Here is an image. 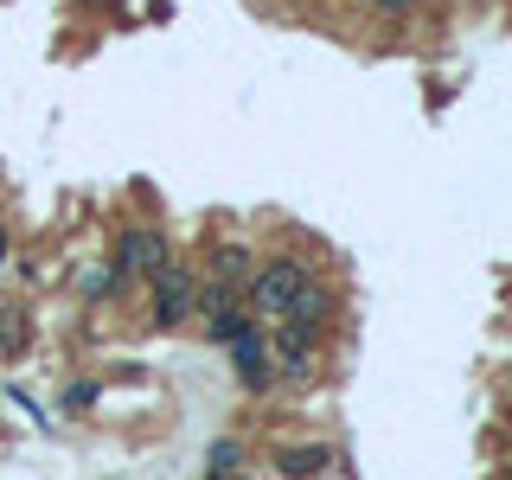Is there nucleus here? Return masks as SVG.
<instances>
[{
    "label": "nucleus",
    "instance_id": "nucleus-4",
    "mask_svg": "<svg viewBox=\"0 0 512 480\" xmlns=\"http://www.w3.org/2000/svg\"><path fill=\"white\" fill-rule=\"evenodd\" d=\"M314 340L320 333H308V327H276V340H269V365H276V378L282 384H308L314 378Z\"/></svg>",
    "mask_w": 512,
    "mask_h": 480
},
{
    "label": "nucleus",
    "instance_id": "nucleus-7",
    "mask_svg": "<svg viewBox=\"0 0 512 480\" xmlns=\"http://www.w3.org/2000/svg\"><path fill=\"white\" fill-rule=\"evenodd\" d=\"M327 448H320V442H308V448H282V474L288 480H314V474H327Z\"/></svg>",
    "mask_w": 512,
    "mask_h": 480
},
{
    "label": "nucleus",
    "instance_id": "nucleus-13",
    "mask_svg": "<svg viewBox=\"0 0 512 480\" xmlns=\"http://www.w3.org/2000/svg\"><path fill=\"white\" fill-rule=\"evenodd\" d=\"M0 263H7V231H0Z\"/></svg>",
    "mask_w": 512,
    "mask_h": 480
},
{
    "label": "nucleus",
    "instance_id": "nucleus-2",
    "mask_svg": "<svg viewBox=\"0 0 512 480\" xmlns=\"http://www.w3.org/2000/svg\"><path fill=\"white\" fill-rule=\"evenodd\" d=\"M199 314V282L186 263H160L154 269V327H180Z\"/></svg>",
    "mask_w": 512,
    "mask_h": 480
},
{
    "label": "nucleus",
    "instance_id": "nucleus-1",
    "mask_svg": "<svg viewBox=\"0 0 512 480\" xmlns=\"http://www.w3.org/2000/svg\"><path fill=\"white\" fill-rule=\"evenodd\" d=\"M308 282H314V276L295 263V256H276L269 269H256V276H250V288H244V301H250V320H269V327H276V320H288Z\"/></svg>",
    "mask_w": 512,
    "mask_h": 480
},
{
    "label": "nucleus",
    "instance_id": "nucleus-8",
    "mask_svg": "<svg viewBox=\"0 0 512 480\" xmlns=\"http://www.w3.org/2000/svg\"><path fill=\"white\" fill-rule=\"evenodd\" d=\"M212 282H224V288H250V250L224 244V250H218V263H212Z\"/></svg>",
    "mask_w": 512,
    "mask_h": 480
},
{
    "label": "nucleus",
    "instance_id": "nucleus-11",
    "mask_svg": "<svg viewBox=\"0 0 512 480\" xmlns=\"http://www.w3.org/2000/svg\"><path fill=\"white\" fill-rule=\"evenodd\" d=\"M378 7H384V13H410L416 0H378Z\"/></svg>",
    "mask_w": 512,
    "mask_h": 480
},
{
    "label": "nucleus",
    "instance_id": "nucleus-9",
    "mask_svg": "<svg viewBox=\"0 0 512 480\" xmlns=\"http://www.w3.org/2000/svg\"><path fill=\"white\" fill-rule=\"evenodd\" d=\"M320 320H327V288H301V301H295V314H288V327H308V333H320ZM282 327V320H276Z\"/></svg>",
    "mask_w": 512,
    "mask_h": 480
},
{
    "label": "nucleus",
    "instance_id": "nucleus-5",
    "mask_svg": "<svg viewBox=\"0 0 512 480\" xmlns=\"http://www.w3.org/2000/svg\"><path fill=\"white\" fill-rule=\"evenodd\" d=\"M224 346H231V365H237V378H244V391H269V384H276V365H269V340L250 327V320H244V327H237Z\"/></svg>",
    "mask_w": 512,
    "mask_h": 480
},
{
    "label": "nucleus",
    "instance_id": "nucleus-6",
    "mask_svg": "<svg viewBox=\"0 0 512 480\" xmlns=\"http://www.w3.org/2000/svg\"><path fill=\"white\" fill-rule=\"evenodd\" d=\"M199 314H205V327H212V340H231V333H237V327L250 320L244 295H237V288H224V282L199 288Z\"/></svg>",
    "mask_w": 512,
    "mask_h": 480
},
{
    "label": "nucleus",
    "instance_id": "nucleus-12",
    "mask_svg": "<svg viewBox=\"0 0 512 480\" xmlns=\"http://www.w3.org/2000/svg\"><path fill=\"white\" fill-rule=\"evenodd\" d=\"M205 480H244V474H205Z\"/></svg>",
    "mask_w": 512,
    "mask_h": 480
},
{
    "label": "nucleus",
    "instance_id": "nucleus-3",
    "mask_svg": "<svg viewBox=\"0 0 512 480\" xmlns=\"http://www.w3.org/2000/svg\"><path fill=\"white\" fill-rule=\"evenodd\" d=\"M160 263H173L167 231H154V224H128V231L116 237V276H141V269L154 276Z\"/></svg>",
    "mask_w": 512,
    "mask_h": 480
},
{
    "label": "nucleus",
    "instance_id": "nucleus-10",
    "mask_svg": "<svg viewBox=\"0 0 512 480\" xmlns=\"http://www.w3.org/2000/svg\"><path fill=\"white\" fill-rule=\"evenodd\" d=\"M237 468H244V448H237L231 436L212 442V468H205V474H237Z\"/></svg>",
    "mask_w": 512,
    "mask_h": 480
}]
</instances>
